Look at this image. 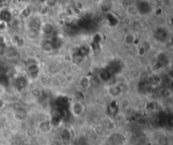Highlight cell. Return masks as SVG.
Returning a JSON list of instances; mask_svg holds the SVG:
<instances>
[{
    "label": "cell",
    "mask_w": 173,
    "mask_h": 145,
    "mask_svg": "<svg viewBox=\"0 0 173 145\" xmlns=\"http://www.w3.org/2000/svg\"><path fill=\"white\" fill-rule=\"evenodd\" d=\"M85 112V106L79 100L73 101L70 105V113L75 118H78Z\"/></svg>",
    "instance_id": "obj_1"
},
{
    "label": "cell",
    "mask_w": 173,
    "mask_h": 145,
    "mask_svg": "<svg viewBox=\"0 0 173 145\" xmlns=\"http://www.w3.org/2000/svg\"><path fill=\"white\" fill-rule=\"evenodd\" d=\"M137 12L139 14H142V15H147L150 14L152 10H153V7L151 5V3L149 1L146 0H140L139 1L137 5L135 6Z\"/></svg>",
    "instance_id": "obj_2"
},
{
    "label": "cell",
    "mask_w": 173,
    "mask_h": 145,
    "mask_svg": "<svg viewBox=\"0 0 173 145\" xmlns=\"http://www.w3.org/2000/svg\"><path fill=\"white\" fill-rule=\"evenodd\" d=\"M136 41V36L134 33L132 32H128V33L125 34L123 36V43L125 46H133Z\"/></svg>",
    "instance_id": "obj_3"
},
{
    "label": "cell",
    "mask_w": 173,
    "mask_h": 145,
    "mask_svg": "<svg viewBox=\"0 0 173 145\" xmlns=\"http://www.w3.org/2000/svg\"><path fill=\"white\" fill-rule=\"evenodd\" d=\"M41 30L45 35H51L54 31V26L51 23L42 24V25L41 27Z\"/></svg>",
    "instance_id": "obj_4"
},
{
    "label": "cell",
    "mask_w": 173,
    "mask_h": 145,
    "mask_svg": "<svg viewBox=\"0 0 173 145\" xmlns=\"http://www.w3.org/2000/svg\"><path fill=\"white\" fill-rule=\"evenodd\" d=\"M41 47H42V49L44 52H46V53L52 51V48H53L52 41L47 39L43 40L42 41V43H41Z\"/></svg>",
    "instance_id": "obj_5"
},
{
    "label": "cell",
    "mask_w": 173,
    "mask_h": 145,
    "mask_svg": "<svg viewBox=\"0 0 173 145\" xmlns=\"http://www.w3.org/2000/svg\"><path fill=\"white\" fill-rule=\"evenodd\" d=\"M39 128L41 130V132H49L50 129H51V126L48 121H42L39 123Z\"/></svg>",
    "instance_id": "obj_6"
},
{
    "label": "cell",
    "mask_w": 173,
    "mask_h": 145,
    "mask_svg": "<svg viewBox=\"0 0 173 145\" xmlns=\"http://www.w3.org/2000/svg\"><path fill=\"white\" fill-rule=\"evenodd\" d=\"M157 143L159 145H170V139L167 136H160L157 140Z\"/></svg>",
    "instance_id": "obj_7"
},
{
    "label": "cell",
    "mask_w": 173,
    "mask_h": 145,
    "mask_svg": "<svg viewBox=\"0 0 173 145\" xmlns=\"http://www.w3.org/2000/svg\"><path fill=\"white\" fill-rule=\"evenodd\" d=\"M146 52H147V50L144 46H141L138 48V55L139 57H144Z\"/></svg>",
    "instance_id": "obj_8"
},
{
    "label": "cell",
    "mask_w": 173,
    "mask_h": 145,
    "mask_svg": "<svg viewBox=\"0 0 173 145\" xmlns=\"http://www.w3.org/2000/svg\"><path fill=\"white\" fill-rule=\"evenodd\" d=\"M130 106V101L128 100V99H123L121 102V107L123 109H127Z\"/></svg>",
    "instance_id": "obj_9"
},
{
    "label": "cell",
    "mask_w": 173,
    "mask_h": 145,
    "mask_svg": "<svg viewBox=\"0 0 173 145\" xmlns=\"http://www.w3.org/2000/svg\"><path fill=\"white\" fill-rule=\"evenodd\" d=\"M6 106V101L3 99V98H1L0 97V110H2Z\"/></svg>",
    "instance_id": "obj_10"
},
{
    "label": "cell",
    "mask_w": 173,
    "mask_h": 145,
    "mask_svg": "<svg viewBox=\"0 0 173 145\" xmlns=\"http://www.w3.org/2000/svg\"><path fill=\"white\" fill-rule=\"evenodd\" d=\"M119 1H121L122 3H127V2H130L131 0H119Z\"/></svg>",
    "instance_id": "obj_11"
},
{
    "label": "cell",
    "mask_w": 173,
    "mask_h": 145,
    "mask_svg": "<svg viewBox=\"0 0 173 145\" xmlns=\"http://www.w3.org/2000/svg\"><path fill=\"white\" fill-rule=\"evenodd\" d=\"M48 145H58L56 143H54V142H51V143H48Z\"/></svg>",
    "instance_id": "obj_12"
},
{
    "label": "cell",
    "mask_w": 173,
    "mask_h": 145,
    "mask_svg": "<svg viewBox=\"0 0 173 145\" xmlns=\"http://www.w3.org/2000/svg\"><path fill=\"white\" fill-rule=\"evenodd\" d=\"M7 1H12V0H7Z\"/></svg>",
    "instance_id": "obj_13"
}]
</instances>
